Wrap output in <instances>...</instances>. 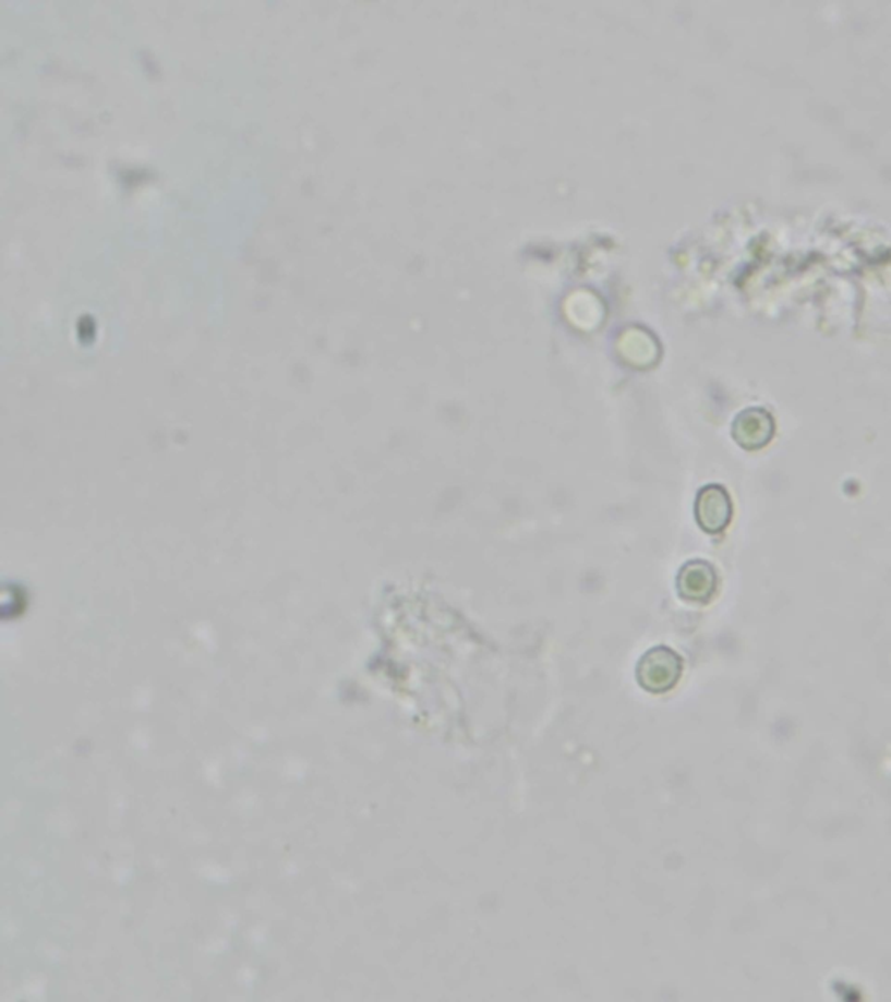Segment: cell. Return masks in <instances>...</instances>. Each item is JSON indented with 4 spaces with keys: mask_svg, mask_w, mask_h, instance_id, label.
I'll use <instances>...</instances> for the list:
<instances>
[{
    "mask_svg": "<svg viewBox=\"0 0 891 1002\" xmlns=\"http://www.w3.org/2000/svg\"><path fill=\"white\" fill-rule=\"evenodd\" d=\"M681 672H683V660L679 654L672 651L671 648L659 645L642 654L636 677L645 691L660 695L667 693L677 685Z\"/></svg>",
    "mask_w": 891,
    "mask_h": 1002,
    "instance_id": "obj_1",
    "label": "cell"
},
{
    "mask_svg": "<svg viewBox=\"0 0 891 1002\" xmlns=\"http://www.w3.org/2000/svg\"><path fill=\"white\" fill-rule=\"evenodd\" d=\"M732 435L735 443L742 449L756 451L770 444L775 435V423L773 418L762 409H747L744 413L736 417L732 426Z\"/></svg>",
    "mask_w": 891,
    "mask_h": 1002,
    "instance_id": "obj_4",
    "label": "cell"
},
{
    "mask_svg": "<svg viewBox=\"0 0 891 1002\" xmlns=\"http://www.w3.org/2000/svg\"><path fill=\"white\" fill-rule=\"evenodd\" d=\"M677 594L689 603H707L718 590V575L707 560H689L676 578Z\"/></svg>",
    "mask_w": 891,
    "mask_h": 1002,
    "instance_id": "obj_3",
    "label": "cell"
},
{
    "mask_svg": "<svg viewBox=\"0 0 891 1002\" xmlns=\"http://www.w3.org/2000/svg\"><path fill=\"white\" fill-rule=\"evenodd\" d=\"M732 498L721 484H709L698 491L695 499V519L706 533H723L732 522Z\"/></svg>",
    "mask_w": 891,
    "mask_h": 1002,
    "instance_id": "obj_2",
    "label": "cell"
}]
</instances>
